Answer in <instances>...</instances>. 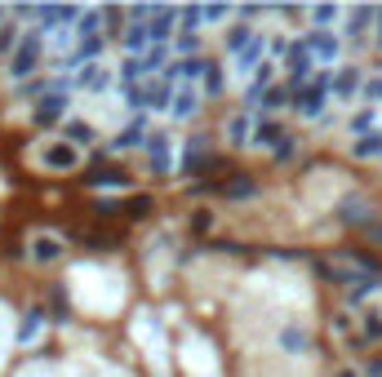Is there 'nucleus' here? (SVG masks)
I'll use <instances>...</instances> for the list:
<instances>
[{
	"mask_svg": "<svg viewBox=\"0 0 382 377\" xmlns=\"http://www.w3.org/2000/svg\"><path fill=\"white\" fill-rule=\"evenodd\" d=\"M36 53H40V45H36V36H27L23 45H18V53H14V62H9V71L14 75H27L36 67Z\"/></svg>",
	"mask_w": 382,
	"mask_h": 377,
	"instance_id": "nucleus-1",
	"label": "nucleus"
},
{
	"mask_svg": "<svg viewBox=\"0 0 382 377\" xmlns=\"http://www.w3.org/2000/svg\"><path fill=\"white\" fill-rule=\"evenodd\" d=\"M32 249H36V253H32L36 262H53V258H58V253H62V244L53 240V235H40V240H36Z\"/></svg>",
	"mask_w": 382,
	"mask_h": 377,
	"instance_id": "nucleus-2",
	"label": "nucleus"
},
{
	"mask_svg": "<svg viewBox=\"0 0 382 377\" xmlns=\"http://www.w3.org/2000/svg\"><path fill=\"white\" fill-rule=\"evenodd\" d=\"M62 107H67L62 98H45L40 107H36V120H40V125H53V120L62 116Z\"/></svg>",
	"mask_w": 382,
	"mask_h": 377,
	"instance_id": "nucleus-3",
	"label": "nucleus"
},
{
	"mask_svg": "<svg viewBox=\"0 0 382 377\" xmlns=\"http://www.w3.org/2000/svg\"><path fill=\"white\" fill-rule=\"evenodd\" d=\"M200 111V98H195V89H182L178 98H174V116H195Z\"/></svg>",
	"mask_w": 382,
	"mask_h": 377,
	"instance_id": "nucleus-4",
	"label": "nucleus"
},
{
	"mask_svg": "<svg viewBox=\"0 0 382 377\" xmlns=\"http://www.w3.org/2000/svg\"><path fill=\"white\" fill-rule=\"evenodd\" d=\"M307 49H315V53H320V58H338V40H329V36H324V32H315L311 40H307Z\"/></svg>",
	"mask_w": 382,
	"mask_h": 377,
	"instance_id": "nucleus-5",
	"label": "nucleus"
},
{
	"mask_svg": "<svg viewBox=\"0 0 382 377\" xmlns=\"http://www.w3.org/2000/svg\"><path fill=\"white\" fill-rule=\"evenodd\" d=\"M347 222H374V204L365 200H347V213H342Z\"/></svg>",
	"mask_w": 382,
	"mask_h": 377,
	"instance_id": "nucleus-6",
	"label": "nucleus"
},
{
	"mask_svg": "<svg viewBox=\"0 0 382 377\" xmlns=\"http://www.w3.org/2000/svg\"><path fill=\"white\" fill-rule=\"evenodd\" d=\"M356 156H360V160H374V156H382V134L360 138V143H356Z\"/></svg>",
	"mask_w": 382,
	"mask_h": 377,
	"instance_id": "nucleus-7",
	"label": "nucleus"
},
{
	"mask_svg": "<svg viewBox=\"0 0 382 377\" xmlns=\"http://www.w3.org/2000/svg\"><path fill=\"white\" fill-rule=\"evenodd\" d=\"M289 67H294V80H302V75H307V67H311V53H307V45H302V49H294Z\"/></svg>",
	"mask_w": 382,
	"mask_h": 377,
	"instance_id": "nucleus-8",
	"label": "nucleus"
},
{
	"mask_svg": "<svg viewBox=\"0 0 382 377\" xmlns=\"http://www.w3.org/2000/svg\"><path fill=\"white\" fill-rule=\"evenodd\" d=\"M174 71H178V75H187V80H195V75H204V71H209V62H204V58H191V62H178Z\"/></svg>",
	"mask_w": 382,
	"mask_h": 377,
	"instance_id": "nucleus-9",
	"label": "nucleus"
},
{
	"mask_svg": "<svg viewBox=\"0 0 382 377\" xmlns=\"http://www.w3.org/2000/svg\"><path fill=\"white\" fill-rule=\"evenodd\" d=\"M276 138H280V129H276V125H272V120H267V125H258V134H254V143H258V147H272V143H276Z\"/></svg>",
	"mask_w": 382,
	"mask_h": 377,
	"instance_id": "nucleus-10",
	"label": "nucleus"
},
{
	"mask_svg": "<svg viewBox=\"0 0 382 377\" xmlns=\"http://www.w3.org/2000/svg\"><path fill=\"white\" fill-rule=\"evenodd\" d=\"M169 27H174V14H160L152 27H147V32H152V40H165V36H169Z\"/></svg>",
	"mask_w": 382,
	"mask_h": 377,
	"instance_id": "nucleus-11",
	"label": "nucleus"
},
{
	"mask_svg": "<svg viewBox=\"0 0 382 377\" xmlns=\"http://www.w3.org/2000/svg\"><path fill=\"white\" fill-rule=\"evenodd\" d=\"M80 84L98 89V84H107V71H102V67H85V71H80Z\"/></svg>",
	"mask_w": 382,
	"mask_h": 377,
	"instance_id": "nucleus-12",
	"label": "nucleus"
},
{
	"mask_svg": "<svg viewBox=\"0 0 382 377\" xmlns=\"http://www.w3.org/2000/svg\"><path fill=\"white\" fill-rule=\"evenodd\" d=\"M147 40H152V32H143V27H129V32H125V45H129V49H143Z\"/></svg>",
	"mask_w": 382,
	"mask_h": 377,
	"instance_id": "nucleus-13",
	"label": "nucleus"
},
{
	"mask_svg": "<svg viewBox=\"0 0 382 377\" xmlns=\"http://www.w3.org/2000/svg\"><path fill=\"white\" fill-rule=\"evenodd\" d=\"M45 160H49L53 169H67V165H71V160H76V156H71L67 147H53V151H49V156H45Z\"/></svg>",
	"mask_w": 382,
	"mask_h": 377,
	"instance_id": "nucleus-14",
	"label": "nucleus"
},
{
	"mask_svg": "<svg viewBox=\"0 0 382 377\" xmlns=\"http://www.w3.org/2000/svg\"><path fill=\"white\" fill-rule=\"evenodd\" d=\"M40 311H32V315H27V324H23V333H18V337H23V342H27V337H36V328H40Z\"/></svg>",
	"mask_w": 382,
	"mask_h": 377,
	"instance_id": "nucleus-15",
	"label": "nucleus"
},
{
	"mask_svg": "<svg viewBox=\"0 0 382 377\" xmlns=\"http://www.w3.org/2000/svg\"><path fill=\"white\" fill-rule=\"evenodd\" d=\"M138 134H143V125H129V129H125V134H120V138H116V147H134V138H138Z\"/></svg>",
	"mask_w": 382,
	"mask_h": 377,
	"instance_id": "nucleus-16",
	"label": "nucleus"
},
{
	"mask_svg": "<svg viewBox=\"0 0 382 377\" xmlns=\"http://www.w3.org/2000/svg\"><path fill=\"white\" fill-rule=\"evenodd\" d=\"M67 134H71V138H76V143H89V138H94V129H89V125H71V129H67Z\"/></svg>",
	"mask_w": 382,
	"mask_h": 377,
	"instance_id": "nucleus-17",
	"label": "nucleus"
},
{
	"mask_svg": "<svg viewBox=\"0 0 382 377\" xmlns=\"http://www.w3.org/2000/svg\"><path fill=\"white\" fill-rule=\"evenodd\" d=\"M204 156V138H191L187 143V160H200Z\"/></svg>",
	"mask_w": 382,
	"mask_h": 377,
	"instance_id": "nucleus-18",
	"label": "nucleus"
},
{
	"mask_svg": "<svg viewBox=\"0 0 382 377\" xmlns=\"http://www.w3.org/2000/svg\"><path fill=\"white\" fill-rule=\"evenodd\" d=\"M356 89V71H347V75H338V93H351Z\"/></svg>",
	"mask_w": 382,
	"mask_h": 377,
	"instance_id": "nucleus-19",
	"label": "nucleus"
},
{
	"mask_svg": "<svg viewBox=\"0 0 382 377\" xmlns=\"http://www.w3.org/2000/svg\"><path fill=\"white\" fill-rule=\"evenodd\" d=\"M94 182H98V186H125V178H116V173H98Z\"/></svg>",
	"mask_w": 382,
	"mask_h": 377,
	"instance_id": "nucleus-20",
	"label": "nucleus"
},
{
	"mask_svg": "<svg viewBox=\"0 0 382 377\" xmlns=\"http://www.w3.org/2000/svg\"><path fill=\"white\" fill-rule=\"evenodd\" d=\"M365 328H369V337H382V319H378V315H369Z\"/></svg>",
	"mask_w": 382,
	"mask_h": 377,
	"instance_id": "nucleus-21",
	"label": "nucleus"
},
{
	"mask_svg": "<svg viewBox=\"0 0 382 377\" xmlns=\"http://www.w3.org/2000/svg\"><path fill=\"white\" fill-rule=\"evenodd\" d=\"M311 18H315V23H333V18H338V9H315Z\"/></svg>",
	"mask_w": 382,
	"mask_h": 377,
	"instance_id": "nucleus-22",
	"label": "nucleus"
},
{
	"mask_svg": "<svg viewBox=\"0 0 382 377\" xmlns=\"http://www.w3.org/2000/svg\"><path fill=\"white\" fill-rule=\"evenodd\" d=\"M365 93H369V98H382V80H374V84H369Z\"/></svg>",
	"mask_w": 382,
	"mask_h": 377,
	"instance_id": "nucleus-23",
	"label": "nucleus"
},
{
	"mask_svg": "<svg viewBox=\"0 0 382 377\" xmlns=\"http://www.w3.org/2000/svg\"><path fill=\"white\" fill-rule=\"evenodd\" d=\"M338 377H356V373H338Z\"/></svg>",
	"mask_w": 382,
	"mask_h": 377,
	"instance_id": "nucleus-24",
	"label": "nucleus"
}]
</instances>
